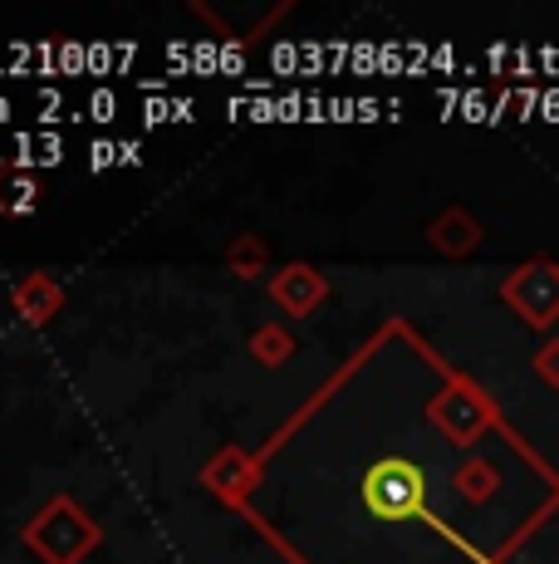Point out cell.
I'll list each match as a JSON object with an SVG mask.
<instances>
[{
	"mask_svg": "<svg viewBox=\"0 0 559 564\" xmlns=\"http://www.w3.org/2000/svg\"><path fill=\"white\" fill-rule=\"evenodd\" d=\"M423 471L413 462H379L369 476H363V501H369L373 516L383 520H407L423 511Z\"/></svg>",
	"mask_w": 559,
	"mask_h": 564,
	"instance_id": "cell-1",
	"label": "cell"
},
{
	"mask_svg": "<svg viewBox=\"0 0 559 564\" xmlns=\"http://www.w3.org/2000/svg\"><path fill=\"white\" fill-rule=\"evenodd\" d=\"M113 153H118L113 143H94V167H109V162H113Z\"/></svg>",
	"mask_w": 559,
	"mask_h": 564,
	"instance_id": "cell-2",
	"label": "cell"
},
{
	"mask_svg": "<svg viewBox=\"0 0 559 564\" xmlns=\"http://www.w3.org/2000/svg\"><path fill=\"white\" fill-rule=\"evenodd\" d=\"M94 113H99V118H113V94H94Z\"/></svg>",
	"mask_w": 559,
	"mask_h": 564,
	"instance_id": "cell-3",
	"label": "cell"
}]
</instances>
